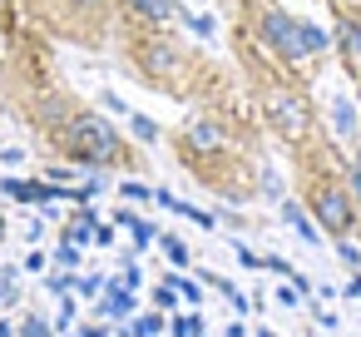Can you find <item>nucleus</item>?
I'll use <instances>...</instances> for the list:
<instances>
[{
	"mask_svg": "<svg viewBox=\"0 0 361 337\" xmlns=\"http://www.w3.org/2000/svg\"><path fill=\"white\" fill-rule=\"evenodd\" d=\"M257 35H262V45L277 50L282 60H307V55H322V50L331 45L317 25L292 20L287 11H262V16H257Z\"/></svg>",
	"mask_w": 361,
	"mask_h": 337,
	"instance_id": "obj_1",
	"label": "nucleus"
},
{
	"mask_svg": "<svg viewBox=\"0 0 361 337\" xmlns=\"http://www.w3.org/2000/svg\"><path fill=\"white\" fill-rule=\"evenodd\" d=\"M70 6H80V11H99L104 0H70Z\"/></svg>",
	"mask_w": 361,
	"mask_h": 337,
	"instance_id": "obj_7",
	"label": "nucleus"
},
{
	"mask_svg": "<svg viewBox=\"0 0 361 337\" xmlns=\"http://www.w3.org/2000/svg\"><path fill=\"white\" fill-rule=\"evenodd\" d=\"M124 11L139 16V20H149V25H159V20L173 16V0H124Z\"/></svg>",
	"mask_w": 361,
	"mask_h": 337,
	"instance_id": "obj_5",
	"label": "nucleus"
},
{
	"mask_svg": "<svg viewBox=\"0 0 361 337\" xmlns=\"http://www.w3.org/2000/svg\"><path fill=\"white\" fill-rule=\"evenodd\" d=\"M312 213H317V223L326 228V233H351V223H356V199L341 189V184H331V179H322V184H312Z\"/></svg>",
	"mask_w": 361,
	"mask_h": 337,
	"instance_id": "obj_3",
	"label": "nucleus"
},
{
	"mask_svg": "<svg viewBox=\"0 0 361 337\" xmlns=\"http://www.w3.org/2000/svg\"><path fill=\"white\" fill-rule=\"evenodd\" d=\"M267 114H272V124H277L287 139H302V134L312 129V105H307L297 90H277V95L267 100Z\"/></svg>",
	"mask_w": 361,
	"mask_h": 337,
	"instance_id": "obj_4",
	"label": "nucleus"
},
{
	"mask_svg": "<svg viewBox=\"0 0 361 337\" xmlns=\"http://www.w3.org/2000/svg\"><path fill=\"white\" fill-rule=\"evenodd\" d=\"M336 45L346 50V60H361V20L346 16V20L336 25Z\"/></svg>",
	"mask_w": 361,
	"mask_h": 337,
	"instance_id": "obj_6",
	"label": "nucleus"
},
{
	"mask_svg": "<svg viewBox=\"0 0 361 337\" xmlns=\"http://www.w3.org/2000/svg\"><path fill=\"white\" fill-rule=\"evenodd\" d=\"M60 149L80 164H114L119 159V129L99 114H75L60 129Z\"/></svg>",
	"mask_w": 361,
	"mask_h": 337,
	"instance_id": "obj_2",
	"label": "nucleus"
}]
</instances>
